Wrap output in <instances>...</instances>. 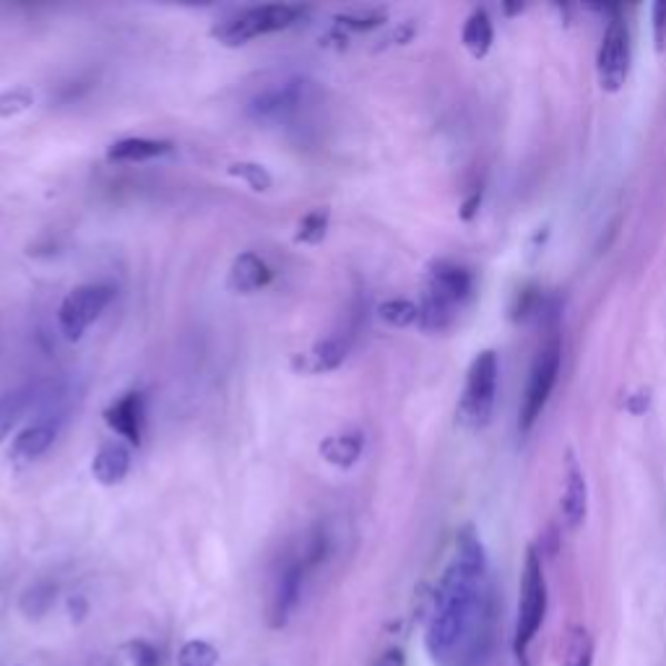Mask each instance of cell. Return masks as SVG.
Returning <instances> with one entry per match:
<instances>
[{
  "label": "cell",
  "mask_w": 666,
  "mask_h": 666,
  "mask_svg": "<svg viewBox=\"0 0 666 666\" xmlns=\"http://www.w3.org/2000/svg\"><path fill=\"white\" fill-rule=\"evenodd\" d=\"M492 640L495 594L487 552L477 529L464 526L456 536V552L432 594L425 646L438 666H484Z\"/></svg>",
  "instance_id": "6da1fadb"
},
{
  "label": "cell",
  "mask_w": 666,
  "mask_h": 666,
  "mask_svg": "<svg viewBox=\"0 0 666 666\" xmlns=\"http://www.w3.org/2000/svg\"><path fill=\"white\" fill-rule=\"evenodd\" d=\"M547 578H544L542 555L536 547L526 549L521 570V588H518V612L516 630H513V653L521 664H526L531 651V643L539 635L547 617Z\"/></svg>",
  "instance_id": "7a4b0ae2"
},
{
  "label": "cell",
  "mask_w": 666,
  "mask_h": 666,
  "mask_svg": "<svg viewBox=\"0 0 666 666\" xmlns=\"http://www.w3.org/2000/svg\"><path fill=\"white\" fill-rule=\"evenodd\" d=\"M307 8L289 6V3H266V6H253L240 11L232 19L222 21L214 29V37L222 45L237 47L248 45L250 40H258L263 34H274L281 29L294 27L297 21L305 19Z\"/></svg>",
  "instance_id": "3957f363"
},
{
  "label": "cell",
  "mask_w": 666,
  "mask_h": 666,
  "mask_svg": "<svg viewBox=\"0 0 666 666\" xmlns=\"http://www.w3.org/2000/svg\"><path fill=\"white\" fill-rule=\"evenodd\" d=\"M497 375H500L497 354L492 349L479 352L469 365L464 396H461V404H458V417H461L464 425L479 430V427L490 422L497 396Z\"/></svg>",
  "instance_id": "277c9868"
},
{
  "label": "cell",
  "mask_w": 666,
  "mask_h": 666,
  "mask_svg": "<svg viewBox=\"0 0 666 666\" xmlns=\"http://www.w3.org/2000/svg\"><path fill=\"white\" fill-rule=\"evenodd\" d=\"M112 294L115 292H112L110 284H81V287H73L58 307L60 333L68 341H79L89 331V326L97 323L99 315L105 313Z\"/></svg>",
  "instance_id": "5b68a950"
},
{
  "label": "cell",
  "mask_w": 666,
  "mask_h": 666,
  "mask_svg": "<svg viewBox=\"0 0 666 666\" xmlns=\"http://www.w3.org/2000/svg\"><path fill=\"white\" fill-rule=\"evenodd\" d=\"M560 362H562V349L557 341H549L547 347L539 349L534 365H531L529 386H526V396L521 404V419L518 427L521 432H529L534 422L542 417L544 406L549 401V393L555 388L557 375H560Z\"/></svg>",
  "instance_id": "8992f818"
},
{
  "label": "cell",
  "mask_w": 666,
  "mask_h": 666,
  "mask_svg": "<svg viewBox=\"0 0 666 666\" xmlns=\"http://www.w3.org/2000/svg\"><path fill=\"white\" fill-rule=\"evenodd\" d=\"M630 71V32L627 24L614 16L609 19L604 37H601L599 53H596V76L604 92H620Z\"/></svg>",
  "instance_id": "52a82bcc"
},
{
  "label": "cell",
  "mask_w": 666,
  "mask_h": 666,
  "mask_svg": "<svg viewBox=\"0 0 666 666\" xmlns=\"http://www.w3.org/2000/svg\"><path fill=\"white\" fill-rule=\"evenodd\" d=\"M307 94H310V81L305 79H289L268 86L250 99V118L258 123H284L305 105Z\"/></svg>",
  "instance_id": "ba28073f"
},
{
  "label": "cell",
  "mask_w": 666,
  "mask_h": 666,
  "mask_svg": "<svg viewBox=\"0 0 666 666\" xmlns=\"http://www.w3.org/2000/svg\"><path fill=\"white\" fill-rule=\"evenodd\" d=\"M305 575L307 568L302 557H294L281 565V570L276 573L274 586H271V596H268V625L279 630L289 622L294 607L300 604L302 586H305Z\"/></svg>",
  "instance_id": "9c48e42d"
},
{
  "label": "cell",
  "mask_w": 666,
  "mask_h": 666,
  "mask_svg": "<svg viewBox=\"0 0 666 666\" xmlns=\"http://www.w3.org/2000/svg\"><path fill=\"white\" fill-rule=\"evenodd\" d=\"M105 422L115 435L131 445H141L146 425V401L141 393H125L115 404L107 406Z\"/></svg>",
  "instance_id": "30bf717a"
},
{
  "label": "cell",
  "mask_w": 666,
  "mask_h": 666,
  "mask_svg": "<svg viewBox=\"0 0 666 666\" xmlns=\"http://www.w3.org/2000/svg\"><path fill=\"white\" fill-rule=\"evenodd\" d=\"M471 289H474V276H471L469 268L458 266L453 261H438L430 266L425 292L438 294L451 305L461 307L469 300Z\"/></svg>",
  "instance_id": "8fae6325"
},
{
  "label": "cell",
  "mask_w": 666,
  "mask_h": 666,
  "mask_svg": "<svg viewBox=\"0 0 666 666\" xmlns=\"http://www.w3.org/2000/svg\"><path fill=\"white\" fill-rule=\"evenodd\" d=\"M562 518L568 523V529H578L583 521H586V510H588V484L586 474H583L581 464L575 453H568V461H565V492H562L560 500Z\"/></svg>",
  "instance_id": "7c38bea8"
},
{
  "label": "cell",
  "mask_w": 666,
  "mask_h": 666,
  "mask_svg": "<svg viewBox=\"0 0 666 666\" xmlns=\"http://www.w3.org/2000/svg\"><path fill=\"white\" fill-rule=\"evenodd\" d=\"M347 354L349 341L344 339V336H328V339L318 341L310 352L297 354V357H294V370L305 375L331 373V370L344 365Z\"/></svg>",
  "instance_id": "4fadbf2b"
},
{
  "label": "cell",
  "mask_w": 666,
  "mask_h": 666,
  "mask_svg": "<svg viewBox=\"0 0 666 666\" xmlns=\"http://www.w3.org/2000/svg\"><path fill=\"white\" fill-rule=\"evenodd\" d=\"M58 432L60 419H40V422L24 427L14 438V445H11V458L27 464V461L45 456L50 451V445L55 443V438H58Z\"/></svg>",
  "instance_id": "5bb4252c"
},
{
  "label": "cell",
  "mask_w": 666,
  "mask_h": 666,
  "mask_svg": "<svg viewBox=\"0 0 666 666\" xmlns=\"http://www.w3.org/2000/svg\"><path fill=\"white\" fill-rule=\"evenodd\" d=\"M268 281H271L268 263L255 253H240L229 268L227 289L232 294H255L268 287Z\"/></svg>",
  "instance_id": "9a60e30c"
},
{
  "label": "cell",
  "mask_w": 666,
  "mask_h": 666,
  "mask_svg": "<svg viewBox=\"0 0 666 666\" xmlns=\"http://www.w3.org/2000/svg\"><path fill=\"white\" fill-rule=\"evenodd\" d=\"M128 471H131V451L120 440H107L99 445L92 461V474L102 487L120 484L128 477Z\"/></svg>",
  "instance_id": "2e32d148"
},
{
  "label": "cell",
  "mask_w": 666,
  "mask_h": 666,
  "mask_svg": "<svg viewBox=\"0 0 666 666\" xmlns=\"http://www.w3.org/2000/svg\"><path fill=\"white\" fill-rule=\"evenodd\" d=\"M172 144L170 141H157V138H120L107 149V159L118 164H144L151 159H159L164 154H170Z\"/></svg>",
  "instance_id": "e0dca14e"
},
{
  "label": "cell",
  "mask_w": 666,
  "mask_h": 666,
  "mask_svg": "<svg viewBox=\"0 0 666 666\" xmlns=\"http://www.w3.org/2000/svg\"><path fill=\"white\" fill-rule=\"evenodd\" d=\"M362 451H365V438L360 432H341V435H331L320 443V456L331 466L339 469H349L360 461Z\"/></svg>",
  "instance_id": "ac0fdd59"
},
{
  "label": "cell",
  "mask_w": 666,
  "mask_h": 666,
  "mask_svg": "<svg viewBox=\"0 0 666 666\" xmlns=\"http://www.w3.org/2000/svg\"><path fill=\"white\" fill-rule=\"evenodd\" d=\"M37 399H40V386L16 388V391L0 396V443L11 435L16 422L24 417V412L29 406H34Z\"/></svg>",
  "instance_id": "d6986e66"
},
{
  "label": "cell",
  "mask_w": 666,
  "mask_h": 666,
  "mask_svg": "<svg viewBox=\"0 0 666 666\" xmlns=\"http://www.w3.org/2000/svg\"><path fill=\"white\" fill-rule=\"evenodd\" d=\"M562 666H594V638L588 627L570 625L560 643Z\"/></svg>",
  "instance_id": "ffe728a7"
},
{
  "label": "cell",
  "mask_w": 666,
  "mask_h": 666,
  "mask_svg": "<svg viewBox=\"0 0 666 666\" xmlns=\"http://www.w3.org/2000/svg\"><path fill=\"white\" fill-rule=\"evenodd\" d=\"M461 40H464L466 50H469L474 58H484V55L490 53L492 40H495V29H492V19L484 8L471 11L464 24V32H461Z\"/></svg>",
  "instance_id": "44dd1931"
},
{
  "label": "cell",
  "mask_w": 666,
  "mask_h": 666,
  "mask_svg": "<svg viewBox=\"0 0 666 666\" xmlns=\"http://www.w3.org/2000/svg\"><path fill=\"white\" fill-rule=\"evenodd\" d=\"M227 172L232 177H237V180H242V183L248 185L250 190H255V193H266V190H271V185H274L271 172L258 162H235Z\"/></svg>",
  "instance_id": "7402d4cb"
},
{
  "label": "cell",
  "mask_w": 666,
  "mask_h": 666,
  "mask_svg": "<svg viewBox=\"0 0 666 666\" xmlns=\"http://www.w3.org/2000/svg\"><path fill=\"white\" fill-rule=\"evenodd\" d=\"M378 315L393 328H406L419 323V307L409 300H386L378 307Z\"/></svg>",
  "instance_id": "603a6c76"
},
{
  "label": "cell",
  "mask_w": 666,
  "mask_h": 666,
  "mask_svg": "<svg viewBox=\"0 0 666 666\" xmlns=\"http://www.w3.org/2000/svg\"><path fill=\"white\" fill-rule=\"evenodd\" d=\"M328 219H331L328 209H315L310 211V214H305L300 219V227H297L294 240L305 242V245H318V242H323V237H326L328 232Z\"/></svg>",
  "instance_id": "cb8c5ba5"
},
{
  "label": "cell",
  "mask_w": 666,
  "mask_h": 666,
  "mask_svg": "<svg viewBox=\"0 0 666 666\" xmlns=\"http://www.w3.org/2000/svg\"><path fill=\"white\" fill-rule=\"evenodd\" d=\"M219 651L206 640H188L177 653V666H216Z\"/></svg>",
  "instance_id": "d4e9b609"
},
{
  "label": "cell",
  "mask_w": 666,
  "mask_h": 666,
  "mask_svg": "<svg viewBox=\"0 0 666 666\" xmlns=\"http://www.w3.org/2000/svg\"><path fill=\"white\" fill-rule=\"evenodd\" d=\"M34 105V92L27 86H16L0 92V120H11Z\"/></svg>",
  "instance_id": "484cf974"
},
{
  "label": "cell",
  "mask_w": 666,
  "mask_h": 666,
  "mask_svg": "<svg viewBox=\"0 0 666 666\" xmlns=\"http://www.w3.org/2000/svg\"><path fill=\"white\" fill-rule=\"evenodd\" d=\"M386 21V11H365V14H341L336 16V24L354 32H367V29L380 27Z\"/></svg>",
  "instance_id": "4316f807"
},
{
  "label": "cell",
  "mask_w": 666,
  "mask_h": 666,
  "mask_svg": "<svg viewBox=\"0 0 666 666\" xmlns=\"http://www.w3.org/2000/svg\"><path fill=\"white\" fill-rule=\"evenodd\" d=\"M128 661L131 666H159V651L146 640L128 643Z\"/></svg>",
  "instance_id": "83f0119b"
},
{
  "label": "cell",
  "mask_w": 666,
  "mask_h": 666,
  "mask_svg": "<svg viewBox=\"0 0 666 666\" xmlns=\"http://www.w3.org/2000/svg\"><path fill=\"white\" fill-rule=\"evenodd\" d=\"M651 19H653V42H656V50L661 53L666 47V0L653 3Z\"/></svg>",
  "instance_id": "f1b7e54d"
},
{
  "label": "cell",
  "mask_w": 666,
  "mask_h": 666,
  "mask_svg": "<svg viewBox=\"0 0 666 666\" xmlns=\"http://www.w3.org/2000/svg\"><path fill=\"white\" fill-rule=\"evenodd\" d=\"M375 666H406L404 651H401V648H388Z\"/></svg>",
  "instance_id": "f546056e"
}]
</instances>
